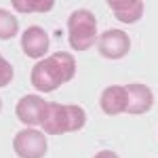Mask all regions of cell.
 <instances>
[{
    "label": "cell",
    "mask_w": 158,
    "mask_h": 158,
    "mask_svg": "<svg viewBox=\"0 0 158 158\" xmlns=\"http://www.w3.org/2000/svg\"><path fill=\"white\" fill-rule=\"evenodd\" d=\"M99 106L101 112L108 114V116H116L122 114L129 108V93H127V86L120 85H112L108 89H103L101 97H99Z\"/></svg>",
    "instance_id": "cell-8"
},
{
    "label": "cell",
    "mask_w": 158,
    "mask_h": 158,
    "mask_svg": "<svg viewBox=\"0 0 158 158\" xmlns=\"http://www.w3.org/2000/svg\"><path fill=\"white\" fill-rule=\"evenodd\" d=\"M74 76H76V59H74V55L57 51V53H53L49 57L40 59L32 68L30 80H32V86L38 89L40 93H51V91L59 89L61 85L74 80Z\"/></svg>",
    "instance_id": "cell-1"
},
{
    "label": "cell",
    "mask_w": 158,
    "mask_h": 158,
    "mask_svg": "<svg viewBox=\"0 0 158 158\" xmlns=\"http://www.w3.org/2000/svg\"><path fill=\"white\" fill-rule=\"evenodd\" d=\"M127 93H129V108H127L129 114H146L152 110L154 93L150 86L133 82V85H127Z\"/></svg>",
    "instance_id": "cell-9"
},
{
    "label": "cell",
    "mask_w": 158,
    "mask_h": 158,
    "mask_svg": "<svg viewBox=\"0 0 158 158\" xmlns=\"http://www.w3.org/2000/svg\"><path fill=\"white\" fill-rule=\"evenodd\" d=\"M93 158H120L116 152H112V150H103V152H97Z\"/></svg>",
    "instance_id": "cell-14"
},
{
    "label": "cell",
    "mask_w": 158,
    "mask_h": 158,
    "mask_svg": "<svg viewBox=\"0 0 158 158\" xmlns=\"http://www.w3.org/2000/svg\"><path fill=\"white\" fill-rule=\"evenodd\" d=\"M114 17L122 23H135L143 15V2L141 0H108Z\"/></svg>",
    "instance_id": "cell-10"
},
{
    "label": "cell",
    "mask_w": 158,
    "mask_h": 158,
    "mask_svg": "<svg viewBox=\"0 0 158 158\" xmlns=\"http://www.w3.org/2000/svg\"><path fill=\"white\" fill-rule=\"evenodd\" d=\"M97 49L106 59H122L131 51V38L122 30H106L97 38Z\"/></svg>",
    "instance_id": "cell-5"
},
{
    "label": "cell",
    "mask_w": 158,
    "mask_h": 158,
    "mask_svg": "<svg viewBox=\"0 0 158 158\" xmlns=\"http://www.w3.org/2000/svg\"><path fill=\"white\" fill-rule=\"evenodd\" d=\"M0 110H2V99H0Z\"/></svg>",
    "instance_id": "cell-15"
},
{
    "label": "cell",
    "mask_w": 158,
    "mask_h": 158,
    "mask_svg": "<svg viewBox=\"0 0 158 158\" xmlns=\"http://www.w3.org/2000/svg\"><path fill=\"white\" fill-rule=\"evenodd\" d=\"M13 150L19 158H42L47 154V137L36 129H23L15 135Z\"/></svg>",
    "instance_id": "cell-4"
},
{
    "label": "cell",
    "mask_w": 158,
    "mask_h": 158,
    "mask_svg": "<svg viewBox=\"0 0 158 158\" xmlns=\"http://www.w3.org/2000/svg\"><path fill=\"white\" fill-rule=\"evenodd\" d=\"M13 80V65L0 55V86H6Z\"/></svg>",
    "instance_id": "cell-13"
},
{
    "label": "cell",
    "mask_w": 158,
    "mask_h": 158,
    "mask_svg": "<svg viewBox=\"0 0 158 158\" xmlns=\"http://www.w3.org/2000/svg\"><path fill=\"white\" fill-rule=\"evenodd\" d=\"M97 19L86 9H76L68 17V40L74 51H86L97 42Z\"/></svg>",
    "instance_id": "cell-3"
},
{
    "label": "cell",
    "mask_w": 158,
    "mask_h": 158,
    "mask_svg": "<svg viewBox=\"0 0 158 158\" xmlns=\"http://www.w3.org/2000/svg\"><path fill=\"white\" fill-rule=\"evenodd\" d=\"M53 0H13V9L19 13H49Z\"/></svg>",
    "instance_id": "cell-11"
},
{
    "label": "cell",
    "mask_w": 158,
    "mask_h": 158,
    "mask_svg": "<svg viewBox=\"0 0 158 158\" xmlns=\"http://www.w3.org/2000/svg\"><path fill=\"white\" fill-rule=\"evenodd\" d=\"M47 103L49 101H44L40 95H25V97H21L17 101L15 114H17V118L23 124L36 127V124H42V120H44Z\"/></svg>",
    "instance_id": "cell-6"
},
{
    "label": "cell",
    "mask_w": 158,
    "mask_h": 158,
    "mask_svg": "<svg viewBox=\"0 0 158 158\" xmlns=\"http://www.w3.org/2000/svg\"><path fill=\"white\" fill-rule=\"evenodd\" d=\"M19 32V21L15 19V15L4 9H0V40H11Z\"/></svg>",
    "instance_id": "cell-12"
},
{
    "label": "cell",
    "mask_w": 158,
    "mask_h": 158,
    "mask_svg": "<svg viewBox=\"0 0 158 158\" xmlns=\"http://www.w3.org/2000/svg\"><path fill=\"white\" fill-rule=\"evenodd\" d=\"M86 122V112L80 106H63V103H47V114L42 120V129L49 135H63L80 131Z\"/></svg>",
    "instance_id": "cell-2"
},
{
    "label": "cell",
    "mask_w": 158,
    "mask_h": 158,
    "mask_svg": "<svg viewBox=\"0 0 158 158\" xmlns=\"http://www.w3.org/2000/svg\"><path fill=\"white\" fill-rule=\"evenodd\" d=\"M49 34L40 27V25H30L21 36V49L27 57L32 59H44V55L49 53Z\"/></svg>",
    "instance_id": "cell-7"
}]
</instances>
